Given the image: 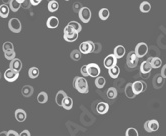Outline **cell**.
Here are the masks:
<instances>
[{"label":"cell","mask_w":166,"mask_h":136,"mask_svg":"<svg viewBox=\"0 0 166 136\" xmlns=\"http://www.w3.org/2000/svg\"><path fill=\"white\" fill-rule=\"evenodd\" d=\"M73 87L77 90L79 93L86 94L89 91V86L87 80L85 79V77L81 76H76L73 80Z\"/></svg>","instance_id":"obj_1"},{"label":"cell","mask_w":166,"mask_h":136,"mask_svg":"<svg viewBox=\"0 0 166 136\" xmlns=\"http://www.w3.org/2000/svg\"><path fill=\"white\" fill-rule=\"evenodd\" d=\"M138 60H139V57L137 56V54L135 53V51H130L126 56V65L129 68L134 69L137 66Z\"/></svg>","instance_id":"obj_2"},{"label":"cell","mask_w":166,"mask_h":136,"mask_svg":"<svg viewBox=\"0 0 166 136\" xmlns=\"http://www.w3.org/2000/svg\"><path fill=\"white\" fill-rule=\"evenodd\" d=\"M8 27L10 29V31H12L14 33H19L22 29V24L18 18H11L8 22Z\"/></svg>","instance_id":"obj_3"},{"label":"cell","mask_w":166,"mask_h":136,"mask_svg":"<svg viewBox=\"0 0 166 136\" xmlns=\"http://www.w3.org/2000/svg\"><path fill=\"white\" fill-rule=\"evenodd\" d=\"M94 46H95V43L93 41L88 40V41H84L80 44L79 50L82 52V54H89L94 51Z\"/></svg>","instance_id":"obj_4"},{"label":"cell","mask_w":166,"mask_h":136,"mask_svg":"<svg viewBox=\"0 0 166 136\" xmlns=\"http://www.w3.org/2000/svg\"><path fill=\"white\" fill-rule=\"evenodd\" d=\"M144 129H145V131L148 133L157 131L159 129V122L155 119L147 120V121L144 123Z\"/></svg>","instance_id":"obj_5"},{"label":"cell","mask_w":166,"mask_h":136,"mask_svg":"<svg viewBox=\"0 0 166 136\" xmlns=\"http://www.w3.org/2000/svg\"><path fill=\"white\" fill-rule=\"evenodd\" d=\"M78 16L83 23H88L91 19V10L88 7H82L78 13Z\"/></svg>","instance_id":"obj_6"},{"label":"cell","mask_w":166,"mask_h":136,"mask_svg":"<svg viewBox=\"0 0 166 136\" xmlns=\"http://www.w3.org/2000/svg\"><path fill=\"white\" fill-rule=\"evenodd\" d=\"M134 51H135V53L137 54V56L139 58H142L148 52V45L145 43V42H139L136 45V47H135Z\"/></svg>","instance_id":"obj_7"},{"label":"cell","mask_w":166,"mask_h":136,"mask_svg":"<svg viewBox=\"0 0 166 136\" xmlns=\"http://www.w3.org/2000/svg\"><path fill=\"white\" fill-rule=\"evenodd\" d=\"M18 77H19V71H16V70H14V69L8 68L6 71L4 72V78L8 82L15 81Z\"/></svg>","instance_id":"obj_8"},{"label":"cell","mask_w":166,"mask_h":136,"mask_svg":"<svg viewBox=\"0 0 166 136\" xmlns=\"http://www.w3.org/2000/svg\"><path fill=\"white\" fill-rule=\"evenodd\" d=\"M132 87H133V90L136 95L140 94L144 92L145 90H146L147 88V85L146 83H145L144 81H142V80H137V81H135L132 83Z\"/></svg>","instance_id":"obj_9"},{"label":"cell","mask_w":166,"mask_h":136,"mask_svg":"<svg viewBox=\"0 0 166 136\" xmlns=\"http://www.w3.org/2000/svg\"><path fill=\"white\" fill-rule=\"evenodd\" d=\"M88 68V74L90 77H95L96 78L97 76L100 75V67L99 65L96 63H89L87 65Z\"/></svg>","instance_id":"obj_10"},{"label":"cell","mask_w":166,"mask_h":136,"mask_svg":"<svg viewBox=\"0 0 166 136\" xmlns=\"http://www.w3.org/2000/svg\"><path fill=\"white\" fill-rule=\"evenodd\" d=\"M116 62H117L116 56H115L114 54H109L104 59V67L109 69V68L113 67L114 65H116Z\"/></svg>","instance_id":"obj_11"},{"label":"cell","mask_w":166,"mask_h":136,"mask_svg":"<svg viewBox=\"0 0 166 136\" xmlns=\"http://www.w3.org/2000/svg\"><path fill=\"white\" fill-rule=\"evenodd\" d=\"M164 77L160 74H156L152 79V84H153V87L155 89H160L163 86V83H164Z\"/></svg>","instance_id":"obj_12"},{"label":"cell","mask_w":166,"mask_h":136,"mask_svg":"<svg viewBox=\"0 0 166 136\" xmlns=\"http://www.w3.org/2000/svg\"><path fill=\"white\" fill-rule=\"evenodd\" d=\"M152 69H153L152 65L148 61V60H145V61H143L141 63V65H140V72H141L142 74H144V75L150 74Z\"/></svg>","instance_id":"obj_13"},{"label":"cell","mask_w":166,"mask_h":136,"mask_svg":"<svg viewBox=\"0 0 166 136\" xmlns=\"http://www.w3.org/2000/svg\"><path fill=\"white\" fill-rule=\"evenodd\" d=\"M59 25V20L56 16H50L46 21V26L50 29L57 28Z\"/></svg>","instance_id":"obj_14"},{"label":"cell","mask_w":166,"mask_h":136,"mask_svg":"<svg viewBox=\"0 0 166 136\" xmlns=\"http://www.w3.org/2000/svg\"><path fill=\"white\" fill-rule=\"evenodd\" d=\"M124 92H125V95H126V97L129 99H133L135 96H136V94H135L133 87H132V83H130V82L125 85Z\"/></svg>","instance_id":"obj_15"},{"label":"cell","mask_w":166,"mask_h":136,"mask_svg":"<svg viewBox=\"0 0 166 136\" xmlns=\"http://www.w3.org/2000/svg\"><path fill=\"white\" fill-rule=\"evenodd\" d=\"M108 110H109V105L106 102H99L96 106V111L98 114L103 115L105 113H107Z\"/></svg>","instance_id":"obj_16"},{"label":"cell","mask_w":166,"mask_h":136,"mask_svg":"<svg viewBox=\"0 0 166 136\" xmlns=\"http://www.w3.org/2000/svg\"><path fill=\"white\" fill-rule=\"evenodd\" d=\"M9 67L11 69L16 70V71H20L22 68V62L21 60L18 59V58H14L12 60H10V65Z\"/></svg>","instance_id":"obj_17"},{"label":"cell","mask_w":166,"mask_h":136,"mask_svg":"<svg viewBox=\"0 0 166 136\" xmlns=\"http://www.w3.org/2000/svg\"><path fill=\"white\" fill-rule=\"evenodd\" d=\"M147 60L150 63H151L153 69H157V68H160L162 66V60H161V58H160V57H157V56L149 57Z\"/></svg>","instance_id":"obj_18"},{"label":"cell","mask_w":166,"mask_h":136,"mask_svg":"<svg viewBox=\"0 0 166 136\" xmlns=\"http://www.w3.org/2000/svg\"><path fill=\"white\" fill-rule=\"evenodd\" d=\"M113 54L115 55V56H116L117 59L122 58L124 55H125V47L123 46V45H117V46L114 48Z\"/></svg>","instance_id":"obj_19"},{"label":"cell","mask_w":166,"mask_h":136,"mask_svg":"<svg viewBox=\"0 0 166 136\" xmlns=\"http://www.w3.org/2000/svg\"><path fill=\"white\" fill-rule=\"evenodd\" d=\"M34 92V89L31 85H24L21 88V94L24 97H30Z\"/></svg>","instance_id":"obj_20"},{"label":"cell","mask_w":166,"mask_h":136,"mask_svg":"<svg viewBox=\"0 0 166 136\" xmlns=\"http://www.w3.org/2000/svg\"><path fill=\"white\" fill-rule=\"evenodd\" d=\"M15 118L18 122H23L26 120V112L23 109H17L15 111Z\"/></svg>","instance_id":"obj_21"},{"label":"cell","mask_w":166,"mask_h":136,"mask_svg":"<svg viewBox=\"0 0 166 136\" xmlns=\"http://www.w3.org/2000/svg\"><path fill=\"white\" fill-rule=\"evenodd\" d=\"M64 39L66 40L67 42H74L75 40L78 39V32L73 31V32L64 33Z\"/></svg>","instance_id":"obj_22"},{"label":"cell","mask_w":166,"mask_h":136,"mask_svg":"<svg viewBox=\"0 0 166 136\" xmlns=\"http://www.w3.org/2000/svg\"><path fill=\"white\" fill-rule=\"evenodd\" d=\"M67 95L63 91V90H59V91L57 92L56 96H55V101H56V104L58 105V106H62V102H63L64 98Z\"/></svg>","instance_id":"obj_23"},{"label":"cell","mask_w":166,"mask_h":136,"mask_svg":"<svg viewBox=\"0 0 166 136\" xmlns=\"http://www.w3.org/2000/svg\"><path fill=\"white\" fill-rule=\"evenodd\" d=\"M108 73H109V76L111 78L116 79L120 74V68L117 66V64H116V65H114L113 67L108 69Z\"/></svg>","instance_id":"obj_24"},{"label":"cell","mask_w":166,"mask_h":136,"mask_svg":"<svg viewBox=\"0 0 166 136\" xmlns=\"http://www.w3.org/2000/svg\"><path fill=\"white\" fill-rule=\"evenodd\" d=\"M72 106H73V100L71 97L69 96H66L64 98L63 102H62V107L65 109V110H70L72 109Z\"/></svg>","instance_id":"obj_25"},{"label":"cell","mask_w":166,"mask_h":136,"mask_svg":"<svg viewBox=\"0 0 166 136\" xmlns=\"http://www.w3.org/2000/svg\"><path fill=\"white\" fill-rule=\"evenodd\" d=\"M9 11H10V7L7 6V4H2L0 5V17L2 18H7L9 15Z\"/></svg>","instance_id":"obj_26"},{"label":"cell","mask_w":166,"mask_h":136,"mask_svg":"<svg viewBox=\"0 0 166 136\" xmlns=\"http://www.w3.org/2000/svg\"><path fill=\"white\" fill-rule=\"evenodd\" d=\"M82 56V52L80 51L79 49H74L70 53V58H71L73 61H79L80 59H81Z\"/></svg>","instance_id":"obj_27"},{"label":"cell","mask_w":166,"mask_h":136,"mask_svg":"<svg viewBox=\"0 0 166 136\" xmlns=\"http://www.w3.org/2000/svg\"><path fill=\"white\" fill-rule=\"evenodd\" d=\"M99 18L103 20V21H105V20H107L110 16V11L107 9V8H102V9H100L99 10Z\"/></svg>","instance_id":"obj_28"},{"label":"cell","mask_w":166,"mask_h":136,"mask_svg":"<svg viewBox=\"0 0 166 136\" xmlns=\"http://www.w3.org/2000/svg\"><path fill=\"white\" fill-rule=\"evenodd\" d=\"M94 83H95V85H96L97 88L102 89L105 86V84H106V80H105V78L103 76H97L96 78H95Z\"/></svg>","instance_id":"obj_29"},{"label":"cell","mask_w":166,"mask_h":136,"mask_svg":"<svg viewBox=\"0 0 166 136\" xmlns=\"http://www.w3.org/2000/svg\"><path fill=\"white\" fill-rule=\"evenodd\" d=\"M139 9L142 13H148L150 10H151V4H150L148 1H143V2H141V4H140Z\"/></svg>","instance_id":"obj_30"},{"label":"cell","mask_w":166,"mask_h":136,"mask_svg":"<svg viewBox=\"0 0 166 136\" xmlns=\"http://www.w3.org/2000/svg\"><path fill=\"white\" fill-rule=\"evenodd\" d=\"M117 89L115 88V87H109L108 89H107V91H106V95H107V97L109 98V99H111V100H113V99H115L117 97Z\"/></svg>","instance_id":"obj_31"},{"label":"cell","mask_w":166,"mask_h":136,"mask_svg":"<svg viewBox=\"0 0 166 136\" xmlns=\"http://www.w3.org/2000/svg\"><path fill=\"white\" fill-rule=\"evenodd\" d=\"M37 101L40 104H44L48 101V95L45 91H41L38 95H37Z\"/></svg>","instance_id":"obj_32"},{"label":"cell","mask_w":166,"mask_h":136,"mask_svg":"<svg viewBox=\"0 0 166 136\" xmlns=\"http://www.w3.org/2000/svg\"><path fill=\"white\" fill-rule=\"evenodd\" d=\"M20 6H21V3H20L18 0H11V1H10V3H9L10 10H12L13 12L18 11Z\"/></svg>","instance_id":"obj_33"},{"label":"cell","mask_w":166,"mask_h":136,"mask_svg":"<svg viewBox=\"0 0 166 136\" xmlns=\"http://www.w3.org/2000/svg\"><path fill=\"white\" fill-rule=\"evenodd\" d=\"M28 75H29V77L31 79L37 78L39 76V69L37 67H35V66L31 67L28 70Z\"/></svg>","instance_id":"obj_34"},{"label":"cell","mask_w":166,"mask_h":136,"mask_svg":"<svg viewBox=\"0 0 166 136\" xmlns=\"http://www.w3.org/2000/svg\"><path fill=\"white\" fill-rule=\"evenodd\" d=\"M59 8V3L56 0H52V1H49L48 3V10L50 12H55L57 11Z\"/></svg>","instance_id":"obj_35"},{"label":"cell","mask_w":166,"mask_h":136,"mask_svg":"<svg viewBox=\"0 0 166 136\" xmlns=\"http://www.w3.org/2000/svg\"><path fill=\"white\" fill-rule=\"evenodd\" d=\"M4 56L7 60H12V59L15 58V56H16V53H15L14 49L13 50H8V51L4 52Z\"/></svg>","instance_id":"obj_36"},{"label":"cell","mask_w":166,"mask_h":136,"mask_svg":"<svg viewBox=\"0 0 166 136\" xmlns=\"http://www.w3.org/2000/svg\"><path fill=\"white\" fill-rule=\"evenodd\" d=\"M68 24L71 25V26L73 27V29H74L76 32H78V33L82 30V26H81V25H80V23H78L77 21H70Z\"/></svg>","instance_id":"obj_37"},{"label":"cell","mask_w":166,"mask_h":136,"mask_svg":"<svg viewBox=\"0 0 166 136\" xmlns=\"http://www.w3.org/2000/svg\"><path fill=\"white\" fill-rule=\"evenodd\" d=\"M2 49H3L4 52L5 51H8V50H13L14 49V45H13V43L9 42V41L4 42L3 45H2Z\"/></svg>","instance_id":"obj_38"},{"label":"cell","mask_w":166,"mask_h":136,"mask_svg":"<svg viewBox=\"0 0 166 136\" xmlns=\"http://www.w3.org/2000/svg\"><path fill=\"white\" fill-rule=\"evenodd\" d=\"M125 135L126 136H138V131L135 128L133 127H130L126 130V132H125Z\"/></svg>","instance_id":"obj_39"},{"label":"cell","mask_w":166,"mask_h":136,"mask_svg":"<svg viewBox=\"0 0 166 136\" xmlns=\"http://www.w3.org/2000/svg\"><path fill=\"white\" fill-rule=\"evenodd\" d=\"M82 7H83L82 4L80 3V2H75V3L73 4V11H74L75 13H79V11L81 10Z\"/></svg>","instance_id":"obj_40"},{"label":"cell","mask_w":166,"mask_h":136,"mask_svg":"<svg viewBox=\"0 0 166 136\" xmlns=\"http://www.w3.org/2000/svg\"><path fill=\"white\" fill-rule=\"evenodd\" d=\"M101 49H102V45H101V43L96 42V43H95V46H94V51H93V53L98 54V53L101 52Z\"/></svg>","instance_id":"obj_41"},{"label":"cell","mask_w":166,"mask_h":136,"mask_svg":"<svg viewBox=\"0 0 166 136\" xmlns=\"http://www.w3.org/2000/svg\"><path fill=\"white\" fill-rule=\"evenodd\" d=\"M81 74H82V76L84 77H87L89 76V74H88V68H87V65H83V66L81 67Z\"/></svg>","instance_id":"obj_42"},{"label":"cell","mask_w":166,"mask_h":136,"mask_svg":"<svg viewBox=\"0 0 166 136\" xmlns=\"http://www.w3.org/2000/svg\"><path fill=\"white\" fill-rule=\"evenodd\" d=\"M41 1H42V0H29L30 4L33 5V6H36V5H38Z\"/></svg>","instance_id":"obj_43"},{"label":"cell","mask_w":166,"mask_h":136,"mask_svg":"<svg viewBox=\"0 0 166 136\" xmlns=\"http://www.w3.org/2000/svg\"><path fill=\"white\" fill-rule=\"evenodd\" d=\"M19 134L14 131V130H9V131H7V136H18Z\"/></svg>","instance_id":"obj_44"},{"label":"cell","mask_w":166,"mask_h":136,"mask_svg":"<svg viewBox=\"0 0 166 136\" xmlns=\"http://www.w3.org/2000/svg\"><path fill=\"white\" fill-rule=\"evenodd\" d=\"M161 75L166 79V64L163 65L162 68H161Z\"/></svg>","instance_id":"obj_45"},{"label":"cell","mask_w":166,"mask_h":136,"mask_svg":"<svg viewBox=\"0 0 166 136\" xmlns=\"http://www.w3.org/2000/svg\"><path fill=\"white\" fill-rule=\"evenodd\" d=\"M20 136H30V135H31V133H30V131H29V130H23V131L21 132V133H20L19 134Z\"/></svg>","instance_id":"obj_46"},{"label":"cell","mask_w":166,"mask_h":136,"mask_svg":"<svg viewBox=\"0 0 166 136\" xmlns=\"http://www.w3.org/2000/svg\"><path fill=\"white\" fill-rule=\"evenodd\" d=\"M10 1H11V0H2V2H3L4 4H9Z\"/></svg>","instance_id":"obj_47"},{"label":"cell","mask_w":166,"mask_h":136,"mask_svg":"<svg viewBox=\"0 0 166 136\" xmlns=\"http://www.w3.org/2000/svg\"><path fill=\"white\" fill-rule=\"evenodd\" d=\"M3 135L7 136V131H2L1 133H0V136H3Z\"/></svg>","instance_id":"obj_48"},{"label":"cell","mask_w":166,"mask_h":136,"mask_svg":"<svg viewBox=\"0 0 166 136\" xmlns=\"http://www.w3.org/2000/svg\"><path fill=\"white\" fill-rule=\"evenodd\" d=\"M18 1H19L20 3H23V2L25 1V0H18Z\"/></svg>","instance_id":"obj_49"},{"label":"cell","mask_w":166,"mask_h":136,"mask_svg":"<svg viewBox=\"0 0 166 136\" xmlns=\"http://www.w3.org/2000/svg\"><path fill=\"white\" fill-rule=\"evenodd\" d=\"M1 76H2V74H1V71H0V79H1Z\"/></svg>","instance_id":"obj_50"},{"label":"cell","mask_w":166,"mask_h":136,"mask_svg":"<svg viewBox=\"0 0 166 136\" xmlns=\"http://www.w3.org/2000/svg\"><path fill=\"white\" fill-rule=\"evenodd\" d=\"M49 1H52V0H48V2H49Z\"/></svg>","instance_id":"obj_51"},{"label":"cell","mask_w":166,"mask_h":136,"mask_svg":"<svg viewBox=\"0 0 166 136\" xmlns=\"http://www.w3.org/2000/svg\"><path fill=\"white\" fill-rule=\"evenodd\" d=\"M65 1H69V0H65Z\"/></svg>","instance_id":"obj_52"}]
</instances>
